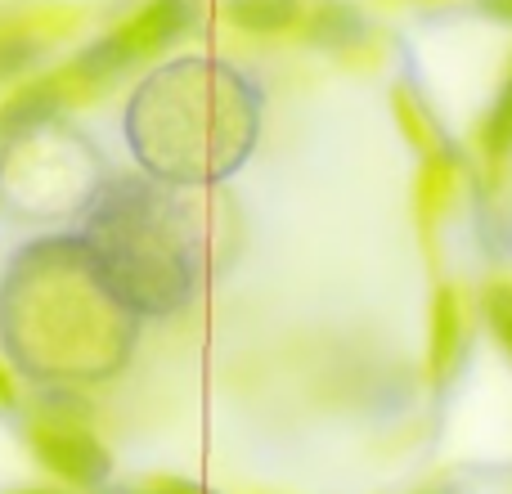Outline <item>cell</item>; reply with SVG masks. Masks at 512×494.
Instances as JSON below:
<instances>
[{"label":"cell","instance_id":"obj_16","mask_svg":"<svg viewBox=\"0 0 512 494\" xmlns=\"http://www.w3.org/2000/svg\"><path fill=\"white\" fill-rule=\"evenodd\" d=\"M14 405V382L5 378V369H0V409H9Z\"/></svg>","mask_w":512,"mask_h":494},{"label":"cell","instance_id":"obj_1","mask_svg":"<svg viewBox=\"0 0 512 494\" xmlns=\"http://www.w3.org/2000/svg\"><path fill=\"white\" fill-rule=\"evenodd\" d=\"M261 86L225 59H171L135 90L126 135L158 185L230 180L261 140Z\"/></svg>","mask_w":512,"mask_h":494},{"label":"cell","instance_id":"obj_10","mask_svg":"<svg viewBox=\"0 0 512 494\" xmlns=\"http://www.w3.org/2000/svg\"><path fill=\"white\" fill-rule=\"evenodd\" d=\"M306 0H225V14L234 27L252 36H283L292 27H301L306 18Z\"/></svg>","mask_w":512,"mask_h":494},{"label":"cell","instance_id":"obj_15","mask_svg":"<svg viewBox=\"0 0 512 494\" xmlns=\"http://www.w3.org/2000/svg\"><path fill=\"white\" fill-rule=\"evenodd\" d=\"M477 9L486 18H495V23H508L512 27V0H477Z\"/></svg>","mask_w":512,"mask_h":494},{"label":"cell","instance_id":"obj_12","mask_svg":"<svg viewBox=\"0 0 512 494\" xmlns=\"http://www.w3.org/2000/svg\"><path fill=\"white\" fill-rule=\"evenodd\" d=\"M391 108H396L400 126H405V135L414 140V149L423 153V158H427V153H436V149H445V140H441V131H436L432 113L418 104V95L409 86H396V95H391Z\"/></svg>","mask_w":512,"mask_h":494},{"label":"cell","instance_id":"obj_4","mask_svg":"<svg viewBox=\"0 0 512 494\" xmlns=\"http://www.w3.org/2000/svg\"><path fill=\"white\" fill-rule=\"evenodd\" d=\"M198 0H149L144 9H135L117 32H108L104 41H95L68 72V90H99L108 81H117L122 72H131L135 63L153 59V54L171 50L180 36L194 27Z\"/></svg>","mask_w":512,"mask_h":494},{"label":"cell","instance_id":"obj_3","mask_svg":"<svg viewBox=\"0 0 512 494\" xmlns=\"http://www.w3.org/2000/svg\"><path fill=\"white\" fill-rule=\"evenodd\" d=\"M86 252L135 315H176L203 274L194 207L153 180H108L90 203Z\"/></svg>","mask_w":512,"mask_h":494},{"label":"cell","instance_id":"obj_6","mask_svg":"<svg viewBox=\"0 0 512 494\" xmlns=\"http://www.w3.org/2000/svg\"><path fill=\"white\" fill-rule=\"evenodd\" d=\"M463 342H468V315H463V297L454 283H441L432 297V333H427V373L436 387L454 378L459 369Z\"/></svg>","mask_w":512,"mask_h":494},{"label":"cell","instance_id":"obj_5","mask_svg":"<svg viewBox=\"0 0 512 494\" xmlns=\"http://www.w3.org/2000/svg\"><path fill=\"white\" fill-rule=\"evenodd\" d=\"M32 445L41 454V463L54 472V477L72 481V486H104L108 477V450L90 436V427L81 418H68V405L63 409H45L32 423Z\"/></svg>","mask_w":512,"mask_h":494},{"label":"cell","instance_id":"obj_9","mask_svg":"<svg viewBox=\"0 0 512 494\" xmlns=\"http://www.w3.org/2000/svg\"><path fill=\"white\" fill-rule=\"evenodd\" d=\"M68 95L72 90H68V81H63V72L59 77H41V81H32V86H23L18 95L5 99V108H0V135L41 131V126L63 108V99Z\"/></svg>","mask_w":512,"mask_h":494},{"label":"cell","instance_id":"obj_13","mask_svg":"<svg viewBox=\"0 0 512 494\" xmlns=\"http://www.w3.org/2000/svg\"><path fill=\"white\" fill-rule=\"evenodd\" d=\"M36 36H27V32H0V81L5 77H14V72H23L27 63L36 59Z\"/></svg>","mask_w":512,"mask_h":494},{"label":"cell","instance_id":"obj_11","mask_svg":"<svg viewBox=\"0 0 512 494\" xmlns=\"http://www.w3.org/2000/svg\"><path fill=\"white\" fill-rule=\"evenodd\" d=\"M481 158H486L490 176L508 171V162H512V68L495 95V108H490L486 122H481Z\"/></svg>","mask_w":512,"mask_h":494},{"label":"cell","instance_id":"obj_7","mask_svg":"<svg viewBox=\"0 0 512 494\" xmlns=\"http://www.w3.org/2000/svg\"><path fill=\"white\" fill-rule=\"evenodd\" d=\"M369 36H373L369 18L355 5H346V0H315L306 9V18H301V41L328 54H351L360 45H369Z\"/></svg>","mask_w":512,"mask_h":494},{"label":"cell","instance_id":"obj_17","mask_svg":"<svg viewBox=\"0 0 512 494\" xmlns=\"http://www.w3.org/2000/svg\"><path fill=\"white\" fill-rule=\"evenodd\" d=\"M18 494H50V490H18Z\"/></svg>","mask_w":512,"mask_h":494},{"label":"cell","instance_id":"obj_8","mask_svg":"<svg viewBox=\"0 0 512 494\" xmlns=\"http://www.w3.org/2000/svg\"><path fill=\"white\" fill-rule=\"evenodd\" d=\"M459 153L445 144V149L427 153L423 158V171H418V189H414V212H418V230H423V243L432 247V234H436V221L445 216L454 198V185H459Z\"/></svg>","mask_w":512,"mask_h":494},{"label":"cell","instance_id":"obj_14","mask_svg":"<svg viewBox=\"0 0 512 494\" xmlns=\"http://www.w3.org/2000/svg\"><path fill=\"white\" fill-rule=\"evenodd\" d=\"M135 494H207V490H203V486H189V481L162 477V481H149V486H140Z\"/></svg>","mask_w":512,"mask_h":494},{"label":"cell","instance_id":"obj_2","mask_svg":"<svg viewBox=\"0 0 512 494\" xmlns=\"http://www.w3.org/2000/svg\"><path fill=\"white\" fill-rule=\"evenodd\" d=\"M135 315L99 274L86 243L27 247L9 270L5 328L14 355L50 378H108L135 346Z\"/></svg>","mask_w":512,"mask_h":494}]
</instances>
